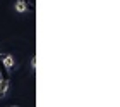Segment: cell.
<instances>
[{"mask_svg":"<svg viewBox=\"0 0 120 107\" xmlns=\"http://www.w3.org/2000/svg\"><path fill=\"white\" fill-rule=\"evenodd\" d=\"M34 66H36V59L33 57V59H31V67H33V69H34Z\"/></svg>","mask_w":120,"mask_h":107,"instance_id":"cell-4","label":"cell"},{"mask_svg":"<svg viewBox=\"0 0 120 107\" xmlns=\"http://www.w3.org/2000/svg\"><path fill=\"white\" fill-rule=\"evenodd\" d=\"M0 76H2V80H9V71H7V67H5L2 57H0Z\"/></svg>","mask_w":120,"mask_h":107,"instance_id":"cell-1","label":"cell"},{"mask_svg":"<svg viewBox=\"0 0 120 107\" xmlns=\"http://www.w3.org/2000/svg\"><path fill=\"white\" fill-rule=\"evenodd\" d=\"M24 7H26L24 2H19V4H17V9H19V10H24Z\"/></svg>","mask_w":120,"mask_h":107,"instance_id":"cell-3","label":"cell"},{"mask_svg":"<svg viewBox=\"0 0 120 107\" xmlns=\"http://www.w3.org/2000/svg\"><path fill=\"white\" fill-rule=\"evenodd\" d=\"M7 90H9V80H0V95L4 97Z\"/></svg>","mask_w":120,"mask_h":107,"instance_id":"cell-2","label":"cell"},{"mask_svg":"<svg viewBox=\"0 0 120 107\" xmlns=\"http://www.w3.org/2000/svg\"><path fill=\"white\" fill-rule=\"evenodd\" d=\"M0 97H2V95H0Z\"/></svg>","mask_w":120,"mask_h":107,"instance_id":"cell-5","label":"cell"}]
</instances>
